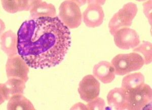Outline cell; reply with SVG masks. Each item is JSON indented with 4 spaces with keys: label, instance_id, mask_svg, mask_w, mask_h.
<instances>
[{
    "label": "cell",
    "instance_id": "obj_4",
    "mask_svg": "<svg viewBox=\"0 0 152 110\" xmlns=\"http://www.w3.org/2000/svg\"><path fill=\"white\" fill-rule=\"evenodd\" d=\"M59 11L61 21L69 29H76L81 24V12L76 1L68 0L62 2Z\"/></svg>",
    "mask_w": 152,
    "mask_h": 110
},
{
    "label": "cell",
    "instance_id": "obj_10",
    "mask_svg": "<svg viewBox=\"0 0 152 110\" xmlns=\"http://www.w3.org/2000/svg\"><path fill=\"white\" fill-rule=\"evenodd\" d=\"M25 83L22 80L15 78L8 79L5 83H1L0 85L1 104L5 100H9L14 95H23L26 88Z\"/></svg>",
    "mask_w": 152,
    "mask_h": 110
},
{
    "label": "cell",
    "instance_id": "obj_11",
    "mask_svg": "<svg viewBox=\"0 0 152 110\" xmlns=\"http://www.w3.org/2000/svg\"><path fill=\"white\" fill-rule=\"evenodd\" d=\"M93 73L97 80L104 84L110 83L115 78L114 67L110 62L107 61H102L95 65Z\"/></svg>",
    "mask_w": 152,
    "mask_h": 110
},
{
    "label": "cell",
    "instance_id": "obj_9",
    "mask_svg": "<svg viewBox=\"0 0 152 110\" xmlns=\"http://www.w3.org/2000/svg\"><path fill=\"white\" fill-rule=\"evenodd\" d=\"M83 21L88 28H96L102 25L104 13L100 3H89L83 13Z\"/></svg>",
    "mask_w": 152,
    "mask_h": 110
},
{
    "label": "cell",
    "instance_id": "obj_3",
    "mask_svg": "<svg viewBox=\"0 0 152 110\" xmlns=\"http://www.w3.org/2000/svg\"><path fill=\"white\" fill-rule=\"evenodd\" d=\"M111 64L114 67L115 74L118 76H124L140 70L145 64V60L142 55L132 52L118 54L113 59Z\"/></svg>",
    "mask_w": 152,
    "mask_h": 110
},
{
    "label": "cell",
    "instance_id": "obj_15",
    "mask_svg": "<svg viewBox=\"0 0 152 110\" xmlns=\"http://www.w3.org/2000/svg\"><path fill=\"white\" fill-rule=\"evenodd\" d=\"M8 110H35L31 102L23 95H18L12 96L7 103Z\"/></svg>",
    "mask_w": 152,
    "mask_h": 110
},
{
    "label": "cell",
    "instance_id": "obj_14",
    "mask_svg": "<svg viewBox=\"0 0 152 110\" xmlns=\"http://www.w3.org/2000/svg\"><path fill=\"white\" fill-rule=\"evenodd\" d=\"M18 37L11 31L6 32L1 36V49L8 57L18 54Z\"/></svg>",
    "mask_w": 152,
    "mask_h": 110
},
{
    "label": "cell",
    "instance_id": "obj_8",
    "mask_svg": "<svg viewBox=\"0 0 152 110\" xmlns=\"http://www.w3.org/2000/svg\"><path fill=\"white\" fill-rule=\"evenodd\" d=\"M114 42L118 48L122 50L134 48L140 43L137 32L129 28H122L114 35Z\"/></svg>",
    "mask_w": 152,
    "mask_h": 110
},
{
    "label": "cell",
    "instance_id": "obj_18",
    "mask_svg": "<svg viewBox=\"0 0 152 110\" xmlns=\"http://www.w3.org/2000/svg\"><path fill=\"white\" fill-rule=\"evenodd\" d=\"M88 103L87 106L88 107L89 110H102L105 107V103L104 100L99 98H97L93 101Z\"/></svg>",
    "mask_w": 152,
    "mask_h": 110
},
{
    "label": "cell",
    "instance_id": "obj_13",
    "mask_svg": "<svg viewBox=\"0 0 152 110\" xmlns=\"http://www.w3.org/2000/svg\"><path fill=\"white\" fill-rule=\"evenodd\" d=\"M108 105L113 110H126V91L122 88H115L107 96Z\"/></svg>",
    "mask_w": 152,
    "mask_h": 110
},
{
    "label": "cell",
    "instance_id": "obj_1",
    "mask_svg": "<svg viewBox=\"0 0 152 110\" xmlns=\"http://www.w3.org/2000/svg\"><path fill=\"white\" fill-rule=\"evenodd\" d=\"M18 53L29 67H54L64 60L71 45L69 28L58 17L25 21L18 33Z\"/></svg>",
    "mask_w": 152,
    "mask_h": 110
},
{
    "label": "cell",
    "instance_id": "obj_2",
    "mask_svg": "<svg viewBox=\"0 0 152 110\" xmlns=\"http://www.w3.org/2000/svg\"><path fill=\"white\" fill-rule=\"evenodd\" d=\"M126 93V110H151L152 89L145 83L127 90Z\"/></svg>",
    "mask_w": 152,
    "mask_h": 110
},
{
    "label": "cell",
    "instance_id": "obj_16",
    "mask_svg": "<svg viewBox=\"0 0 152 110\" xmlns=\"http://www.w3.org/2000/svg\"><path fill=\"white\" fill-rule=\"evenodd\" d=\"M145 83V77L141 73L129 74L123 78L122 88L125 90H129L137 87Z\"/></svg>",
    "mask_w": 152,
    "mask_h": 110
},
{
    "label": "cell",
    "instance_id": "obj_6",
    "mask_svg": "<svg viewBox=\"0 0 152 110\" xmlns=\"http://www.w3.org/2000/svg\"><path fill=\"white\" fill-rule=\"evenodd\" d=\"M29 67L20 55L16 54L9 56L6 65L7 78H15L26 83L28 80Z\"/></svg>",
    "mask_w": 152,
    "mask_h": 110
},
{
    "label": "cell",
    "instance_id": "obj_17",
    "mask_svg": "<svg viewBox=\"0 0 152 110\" xmlns=\"http://www.w3.org/2000/svg\"><path fill=\"white\" fill-rule=\"evenodd\" d=\"M4 9L10 13L26 11L27 3L26 1L19 0H2L1 1Z\"/></svg>",
    "mask_w": 152,
    "mask_h": 110
},
{
    "label": "cell",
    "instance_id": "obj_12",
    "mask_svg": "<svg viewBox=\"0 0 152 110\" xmlns=\"http://www.w3.org/2000/svg\"><path fill=\"white\" fill-rule=\"evenodd\" d=\"M30 14L33 19L41 17H56L54 6L42 1H34L33 6L30 9Z\"/></svg>",
    "mask_w": 152,
    "mask_h": 110
},
{
    "label": "cell",
    "instance_id": "obj_5",
    "mask_svg": "<svg viewBox=\"0 0 152 110\" xmlns=\"http://www.w3.org/2000/svg\"><path fill=\"white\" fill-rule=\"evenodd\" d=\"M137 12V7L133 3L126 4L122 8L115 14L109 24L110 32L113 36L122 28H128Z\"/></svg>",
    "mask_w": 152,
    "mask_h": 110
},
{
    "label": "cell",
    "instance_id": "obj_7",
    "mask_svg": "<svg viewBox=\"0 0 152 110\" xmlns=\"http://www.w3.org/2000/svg\"><path fill=\"white\" fill-rule=\"evenodd\" d=\"M100 83L91 75H88L80 81L78 92L82 100L89 103L98 98L100 93Z\"/></svg>",
    "mask_w": 152,
    "mask_h": 110
}]
</instances>
